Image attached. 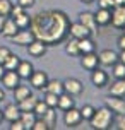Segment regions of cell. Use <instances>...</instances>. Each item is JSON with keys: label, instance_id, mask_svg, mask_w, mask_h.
I'll return each instance as SVG.
<instances>
[{"label": "cell", "instance_id": "484cf974", "mask_svg": "<svg viewBox=\"0 0 125 130\" xmlns=\"http://www.w3.org/2000/svg\"><path fill=\"white\" fill-rule=\"evenodd\" d=\"M21 120H22V123L26 128H31L33 123L36 122V113L34 111H21Z\"/></svg>", "mask_w": 125, "mask_h": 130}, {"label": "cell", "instance_id": "e575fe53", "mask_svg": "<svg viewBox=\"0 0 125 130\" xmlns=\"http://www.w3.org/2000/svg\"><path fill=\"white\" fill-rule=\"evenodd\" d=\"M46 110H48V104L45 103V99H43V101H40V99H38V101H36V104H34V113H36V115H41V117H43V115H45L46 113Z\"/></svg>", "mask_w": 125, "mask_h": 130}, {"label": "cell", "instance_id": "b9f144b4", "mask_svg": "<svg viewBox=\"0 0 125 130\" xmlns=\"http://www.w3.org/2000/svg\"><path fill=\"white\" fill-rule=\"evenodd\" d=\"M118 48L120 50H125V34H122L118 38Z\"/></svg>", "mask_w": 125, "mask_h": 130}, {"label": "cell", "instance_id": "816d5d0a", "mask_svg": "<svg viewBox=\"0 0 125 130\" xmlns=\"http://www.w3.org/2000/svg\"><path fill=\"white\" fill-rule=\"evenodd\" d=\"M123 34H125V26H123Z\"/></svg>", "mask_w": 125, "mask_h": 130}, {"label": "cell", "instance_id": "f6af8a7d", "mask_svg": "<svg viewBox=\"0 0 125 130\" xmlns=\"http://www.w3.org/2000/svg\"><path fill=\"white\" fill-rule=\"evenodd\" d=\"M4 74H5V69H4V65L0 63V79H2V75H4Z\"/></svg>", "mask_w": 125, "mask_h": 130}, {"label": "cell", "instance_id": "c3c4849f", "mask_svg": "<svg viewBox=\"0 0 125 130\" xmlns=\"http://www.w3.org/2000/svg\"><path fill=\"white\" fill-rule=\"evenodd\" d=\"M4 21H5V17H2V15H0V32H2V26H4Z\"/></svg>", "mask_w": 125, "mask_h": 130}, {"label": "cell", "instance_id": "ba28073f", "mask_svg": "<svg viewBox=\"0 0 125 130\" xmlns=\"http://www.w3.org/2000/svg\"><path fill=\"white\" fill-rule=\"evenodd\" d=\"M69 31H70V36L75 39H81V38H87V36H91L92 32L84 26V24H81V22H74L69 26Z\"/></svg>", "mask_w": 125, "mask_h": 130}, {"label": "cell", "instance_id": "f907efd6", "mask_svg": "<svg viewBox=\"0 0 125 130\" xmlns=\"http://www.w3.org/2000/svg\"><path fill=\"white\" fill-rule=\"evenodd\" d=\"M2 118H4V113H2V110H0V122H2Z\"/></svg>", "mask_w": 125, "mask_h": 130}, {"label": "cell", "instance_id": "5bb4252c", "mask_svg": "<svg viewBox=\"0 0 125 130\" xmlns=\"http://www.w3.org/2000/svg\"><path fill=\"white\" fill-rule=\"evenodd\" d=\"M17 31H19V27H17V24H15L14 17H5L4 26H2V34H4L5 38H12Z\"/></svg>", "mask_w": 125, "mask_h": 130}, {"label": "cell", "instance_id": "4316f807", "mask_svg": "<svg viewBox=\"0 0 125 130\" xmlns=\"http://www.w3.org/2000/svg\"><path fill=\"white\" fill-rule=\"evenodd\" d=\"M19 57H17V55H14V53H10V55H9V57H7V60L5 62H4V69H5V70H15V69H17V65H19Z\"/></svg>", "mask_w": 125, "mask_h": 130}, {"label": "cell", "instance_id": "cb8c5ba5", "mask_svg": "<svg viewBox=\"0 0 125 130\" xmlns=\"http://www.w3.org/2000/svg\"><path fill=\"white\" fill-rule=\"evenodd\" d=\"M58 108L62 110H69V108H72L74 106V98L70 94H67V92H62L58 94V104H57Z\"/></svg>", "mask_w": 125, "mask_h": 130}, {"label": "cell", "instance_id": "4dcf8cb0", "mask_svg": "<svg viewBox=\"0 0 125 130\" xmlns=\"http://www.w3.org/2000/svg\"><path fill=\"white\" fill-rule=\"evenodd\" d=\"M12 10V2L10 0H0V15L2 17H9Z\"/></svg>", "mask_w": 125, "mask_h": 130}, {"label": "cell", "instance_id": "2e32d148", "mask_svg": "<svg viewBox=\"0 0 125 130\" xmlns=\"http://www.w3.org/2000/svg\"><path fill=\"white\" fill-rule=\"evenodd\" d=\"M79 22L81 24H84L87 29L91 32H94L96 31V21H94V14H91V12H82V14H79Z\"/></svg>", "mask_w": 125, "mask_h": 130}, {"label": "cell", "instance_id": "3957f363", "mask_svg": "<svg viewBox=\"0 0 125 130\" xmlns=\"http://www.w3.org/2000/svg\"><path fill=\"white\" fill-rule=\"evenodd\" d=\"M12 39H14V43H15V45L27 46L29 43H33L36 38H34V32L31 31L29 27H26V29H19V31L12 36Z\"/></svg>", "mask_w": 125, "mask_h": 130}, {"label": "cell", "instance_id": "ee69618b", "mask_svg": "<svg viewBox=\"0 0 125 130\" xmlns=\"http://www.w3.org/2000/svg\"><path fill=\"white\" fill-rule=\"evenodd\" d=\"M118 62L125 63V50H120V55H118Z\"/></svg>", "mask_w": 125, "mask_h": 130}, {"label": "cell", "instance_id": "603a6c76", "mask_svg": "<svg viewBox=\"0 0 125 130\" xmlns=\"http://www.w3.org/2000/svg\"><path fill=\"white\" fill-rule=\"evenodd\" d=\"M110 94L112 96H125V79H117V82H113V86L110 87Z\"/></svg>", "mask_w": 125, "mask_h": 130}, {"label": "cell", "instance_id": "d6986e66", "mask_svg": "<svg viewBox=\"0 0 125 130\" xmlns=\"http://www.w3.org/2000/svg\"><path fill=\"white\" fill-rule=\"evenodd\" d=\"M2 113H4V118L9 120V122H14L21 117V110L17 104H7L5 110H2Z\"/></svg>", "mask_w": 125, "mask_h": 130}, {"label": "cell", "instance_id": "52a82bcc", "mask_svg": "<svg viewBox=\"0 0 125 130\" xmlns=\"http://www.w3.org/2000/svg\"><path fill=\"white\" fill-rule=\"evenodd\" d=\"M2 84L5 86L7 89H14L17 84H21V77L17 75L15 70H5V74L2 75Z\"/></svg>", "mask_w": 125, "mask_h": 130}, {"label": "cell", "instance_id": "7402d4cb", "mask_svg": "<svg viewBox=\"0 0 125 130\" xmlns=\"http://www.w3.org/2000/svg\"><path fill=\"white\" fill-rule=\"evenodd\" d=\"M77 45H79V52L84 55V53H91L94 52V43H92V39L87 36V38H81L77 39Z\"/></svg>", "mask_w": 125, "mask_h": 130}, {"label": "cell", "instance_id": "f35d334b", "mask_svg": "<svg viewBox=\"0 0 125 130\" xmlns=\"http://www.w3.org/2000/svg\"><path fill=\"white\" fill-rule=\"evenodd\" d=\"M98 4L103 9H113L115 7V0H98Z\"/></svg>", "mask_w": 125, "mask_h": 130}, {"label": "cell", "instance_id": "74e56055", "mask_svg": "<svg viewBox=\"0 0 125 130\" xmlns=\"http://www.w3.org/2000/svg\"><path fill=\"white\" fill-rule=\"evenodd\" d=\"M10 53H12V52H10V50H9L7 46H0V63H4V62L7 60V57H9Z\"/></svg>", "mask_w": 125, "mask_h": 130}, {"label": "cell", "instance_id": "7dc6e473", "mask_svg": "<svg viewBox=\"0 0 125 130\" xmlns=\"http://www.w3.org/2000/svg\"><path fill=\"white\" fill-rule=\"evenodd\" d=\"M4 99H5V92L0 89V101H4Z\"/></svg>", "mask_w": 125, "mask_h": 130}, {"label": "cell", "instance_id": "9c48e42d", "mask_svg": "<svg viewBox=\"0 0 125 130\" xmlns=\"http://www.w3.org/2000/svg\"><path fill=\"white\" fill-rule=\"evenodd\" d=\"M112 22L115 27L125 26V5H115L112 10Z\"/></svg>", "mask_w": 125, "mask_h": 130}, {"label": "cell", "instance_id": "f546056e", "mask_svg": "<svg viewBox=\"0 0 125 130\" xmlns=\"http://www.w3.org/2000/svg\"><path fill=\"white\" fill-rule=\"evenodd\" d=\"M43 120H45V123L52 128L53 125H57V111H53V108H48L46 113L43 115Z\"/></svg>", "mask_w": 125, "mask_h": 130}, {"label": "cell", "instance_id": "8992f818", "mask_svg": "<svg viewBox=\"0 0 125 130\" xmlns=\"http://www.w3.org/2000/svg\"><path fill=\"white\" fill-rule=\"evenodd\" d=\"M64 92H67V94H70V96H77V94H81L82 92V82L81 80H77V79H67V80H64Z\"/></svg>", "mask_w": 125, "mask_h": 130}, {"label": "cell", "instance_id": "6da1fadb", "mask_svg": "<svg viewBox=\"0 0 125 130\" xmlns=\"http://www.w3.org/2000/svg\"><path fill=\"white\" fill-rule=\"evenodd\" d=\"M29 27L34 32L36 39H40L46 45H55L57 41L64 39L65 32L69 31V22L64 12L46 10V12L36 14L31 19Z\"/></svg>", "mask_w": 125, "mask_h": 130}, {"label": "cell", "instance_id": "9a60e30c", "mask_svg": "<svg viewBox=\"0 0 125 130\" xmlns=\"http://www.w3.org/2000/svg\"><path fill=\"white\" fill-rule=\"evenodd\" d=\"M91 80H92V84L96 86V87H103V86L108 82V74H106L105 70H101V69H94V70H91Z\"/></svg>", "mask_w": 125, "mask_h": 130}, {"label": "cell", "instance_id": "bcb514c9", "mask_svg": "<svg viewBox=\"0 0 125 130\" xmlns=\"http://www.w3.org/2000/svg\"><path fill=\"white\" fill-rule=\"evenodd\" d=\"M115 5H125V0H115Z\"/></svg>", "mask_w": 125, "mask_h": 130}, {"label": "cell", "instance_id": "ac0fdd59", "mask_svg": "<svg viewBox=\"0 0 125 130\" xmlns=\"http://www.w3.org/2000/svg\"><path fill=\"white\" fill-rule=\"evenodd\" d=\"M15 72H17V75H19L21 79H29V77H31V74L34 72L33 63H29V62H22V60H21L19 65H17V69H15Z\"/></svg>", "mask_w": 125, "mask_h": 130}, {"label": "cell", "instance_id": "277c9868", "mask_svg": "<svg viewBox=\"0 0 125 130\" xmlns=\"http://www.w3.org/2000/svg\"><path fill=\"white\" fill-rule=\"evenodd\" d=\"M105 106H108L113 113L117 115H125V99L118 96H113V98H106L105 99Z\"/></svg>", "mask_w": 125, "mask_h": 130}, {"label": "cell", "instance_id": "681fc988", "mask_svg": "<svg viewBox=\"0 0 125 130\" xmlns=\"http://www.w3.org/2000/svg\"><path fill=\"white\" fill-rule=\"evenodd\" d=\"M81 2H84V4H92V0H81Z\"/></svg>", "mask_w": 125, "mask_h": 130}, {"label": "cell", "instance_id": "5b68a950", "mask_svg": "<svg viewBox=\"0 0 125 130\" xmlns=\"http://www.w3.org/2000/svg\"><path fill=\"white\" fill-rule=\"evenodd\" d=\"M64 120H65V125L70 128V127H77V125L82 122V117H81V110H77V108H69V110H65V117H64Z\"/></svg>", "mask_w": 125, "mask_h": 130}, {"label": "cell", "instance_id": "8d00e7d4", "mask_svg": "<svg viewBox=\"0 0 125 130\" xmlns=\"http://www.w3.org/2000/svg\"><path fill=\"white\" fill-rule=\"evenodd\" d=\"M10 130H26V127H24V123H22V120L17 118V120L10 122Z\"/></svg>", "mask_w": 125, "mask_h": 130}, {"label": "cell", "instance_id": "7c38bea8", "mask_svg": "<svg viewBox=\"0 0 125 130\" xmlns=\"http://www.w3.org/2000/svg\"><path fill=\"white\" fill-rule=\"evenodd\" d=\"M94 21L98 26H108L112 22V9H103L99 7V10L94 14Z\"/></svg>", "mask_w": 125, "mask_h": 130}, {"label": "cell", "instance_id": "60d3db41", "mask_svg": "<svg viewBox=\"0 0 125 130\" xmlns=\"http://www.w3.org/2000/svg\"><path fill=\"white\" fill-rule=\"evenodd\" d=\"M17 4H19L21 7L27 9V7H33L34 5V0H17Z\"/></svg>", "mask_w": 125, "mask_h": 130}, {"label": "cell", "instance_id": "8fae6325", "mask_svg": "<svg viewBox=\"0 0 125 130\" xmlns=\"http://www.w3.org/2000/svg\"><path fill=\"white\" fill-rule=\"evenodd\" d=\"M98 62L101 65L112 67L115 62H118V55L113 52V50H103V52H99V55H98Z\"/></svg>", "mask_w": 125, "mask_h": 130}, {"label": "cell", "instance_id": "44dd1931", "mask_svg": "<svg viewBox=\"0 0 125 130\" xmlns=\"http://www.w3.org/2000/svg\"><path fill=\"white\" fill-rule=\"evenodd\" d=\"M12 91H14V98H15V101H17V103L22 101L24 98H27V96H31V94H33L31 89H29L27 86H24V84H17Z\"/></svg>", "mask_w": 125, "mask_h": 130}, {"label": "cell", "instance_id": "30bf717a", "mask_svg": "<svg viewBox=\"0 0 125 130\" xmlns=\"http://www.w3.org/2000/svg\"><path fill=\"white\" fill-rule=\"evenodd\" d=\"M29 80H31V86H33L34 89H45L46 82H48V75L43 70H36L31 74Z\"/></svg>", "mask_w": 125, "mask_h": 130}, {"label": "cell", "instance_id": "ab89813d", "mask_svg": "<svg viewBox=\"0 0 125 130\" xmlns=\"http://www.w3.org/2000/svg\"><path fill=\"white\" fill-rule=\"evenodd\" d=\"M24 12V7H21L19 4H15L12 5V10H10V17H15V15H19V14Z\"/></svg>", "mask_w": 125, "mask_h": 130}, {"label": "cell", "instance_id": "83f0119b", "mask_svg": "<svg viewBox=\"0 0 125 130\" xmlns=\"http://www.w3.org/2000/svg\"><path fill=\"white\" fill-rule=\"evenodd\" d=\"M14 21H15V24H17V27H19V29H26V27H29V24H31V17H29L26 12L15 15V17H14Z\"/></svg>", "mask_w": 125, "mask_h": 130}, {"label": "cell", "instance_id": "7bdbcfd3", "mask_svg": "<svg viewBox=\"0 0 125 130\" xmlns=\"http://www.w3.org/2000/svg\"><path fill=\"white\" fill-rule=\"evenodd\" d=\"M118 128L125 130V115H120V122H118Z\"/></svg>", "mask_w": 125, "mask_h": 130}, {"label": "cell", "instance_id": "1f68e13d", "mask_svg": "<svg viewBox=\"0 0 125 130\" xmlns=\"http://www.w3.org/2000/svg\"><path fill=\"white\" fill-rule=\"evenodd\" d=\"M112 67H113V75H115V77L117 79H125V63L115 62Z\"/></svg>", "mask_w": 125, "mask_h": 130}, {"label": "cell", "instance_id": "836d02e7", "mask_svg": "<svg viewBox=\"0 0 125 130\" xmlns=\"http://www.w3.org/2000/svg\"><path fill=\"white\" fill-rule=\"evenodd\" d=\"M43 99L48 104V108H57V104H58V96L57 94H52V92H46Z\"/></svg>", "mask_w": 125, "mask_h": 130}, {"label": "cell", "instance_id": "d6a6232c", "mask_svg": "<svg viewBox=\"0 0 125 130\" xmlns=\"http://www.w3.org/2000/svg\"><path fill=\"white\" fill-rule=\"evenodd\" d=\"M94 106H91V104H84L82 108H81V117H82V120H91V117L94 115Z\"/></svg>", "mask_w": 125, "mask_h": 130}, {"label": "cell", "instance_id": "ffe728a7", "mask_svg": "<svg viewBox=\"0 0 125 130\" xmlns=\"http://www.w3.org/2000/svg\"><path fill=\"white\" fill-rule=\"evenodd\" d=\"M45 91L58 96V94H62V92H64V82H62V80H57V79L48 80V82H46V86H45Z\"/></svg>", "mask_w": 125, "mask_h": 130}, {"label": "cell", "instance_id": "d590c367", "mask_svg": "<svg viewBox=\"0 0 125 130\" xmlns=\"http://www.w3.org/2000/svg\"><path fill=\"white\" fill-rule=\"evenodd\" d=\"M31 128H33V130H48L50 127L45 123V120H43V118H41V120H38V118H36V122L33 123V127H31Z\"/></svg>", "mask_w": 125, "mask_h": 130}, {"label": "cell", "instance_id": "e0dca14e", "mask_svg": "<svg viewBox=\"0 0 125 130\" xmlns=\"http://www.w3.org/2000/svg\"><path fill=\"white\" fill-rule=\"evenodd\" d=\"M81 63H82V67H84L86 70H94L96 67H98V55H94V53H84V57H82V60H81Z\"/></svg>", "mask_w": 125, "mask_h": 130}, {"label": "cell", "instance_id": "f1b7e54d", "mask_svg": "<svg viewBox=\"0 0 125 130\" xmlns=\"http://www.w3.org/2000/svg\"><path fill=\"white\" fill-rule=\"evenodd\" d=\"M65 52L70 55V57H79L81 55V52H79V45H77V39L75 38H72L69 43H67V46H65Z\"/></svg>", "mask_w": 125, "mask_h": 130}, {"label": "cell", "instance_id": "7a4b0ae2", "mask_svg": "<svg viewBox=\"0 0 125 130\" xmlns=\"http://www.w3.org/2000/svg\"><path fill=\"white\" fill-rule=\"evenodd\" d=\"M112 120H113V115H112V110L108 106H103L99 110H94V115L91 117V127L96 130H106L110 125H112Z\"/></svg>", "mask_w": 125, "mask_h": 130}, {"label": "cell", "instance_id": "d4e9b609", "mask_svg": "<svg viewBox=\"0 0 125 130\" xmlns=\"http://www.w3.org/2000/svg\"><path fill=\"white\" fill-rule=\"evenodd\" d=\"M36 101H38V99H36V98L31 94V96L24 98L22 101H19V104H17V106H19V110H21V111H33V110H34V104H36Z\"/></svg>", "mask_w": 125, "mask_h": 130}, {"label": "cell", "instance_id": "4fadbf2b", "mask_svg": "<svg viewBox=\"0 0 125 130\" xmlns=\"http://www.w3.org/2000/svg\"><path fill=\"white\" fill-rule=\"evenodd\" d=\"M27 52L31 57H43L46 52V43H43L40 39H34L33 43L27 45Z\"/></svg>", "mask_w": 125, "mask_h": 130}]
</instances>
